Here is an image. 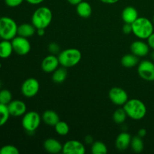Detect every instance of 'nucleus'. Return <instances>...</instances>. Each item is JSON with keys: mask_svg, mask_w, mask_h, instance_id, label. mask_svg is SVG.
<instances>
[{"mask_svg": "<svg viewBox=\"0 0 154 154\" xmlns=\"http://www.w3.org/2000/svg\"><path fill=\"white\" fill-rule=\"evenodd\" d=\"M123 109L131 119L139 120L144 118L147 114V108L142 101L137 99L128 100L123 105Z\"/></svg>", "mask_w": 154, "mask_h": 154, "instance_id": "f257e3e1", "label": "nucleus"}, {"mask_svg": "<svg viewBox=\"0 0 154 154\" xmlns=\"http://www.w3.org/2000/svg\"><path fill=\"white\" fill-rule=\"evenodd\" d=\"M132 33L140 39H147L153 32V23L146 17H139L132 23Z\"/></svg>", "mask_w": 154, "mask_h": 154, "instance_id": "f03ea898", "label": "nucleus"}, {"mask_svg": "<svg viewBox=\"0 0 154 154\" xmlns=\"http://www.w3.org/2000/svg\"><path fill=\"white\" fill-rule=\"evenodd\" d=\"M53 19L52 11L48 7H40L36 9L32 16V23L37 29H46Z\"/></svg>", "mask_w": 154, "mask_h": 154, "instance_id": "7ed1b4c3", "label": "nucleus"}, {"mask_svg": "<svg viewBox=\"0 0 154 154\" xmlns=\"http://www.w3.org/2000/svg\"><path fill=\"white\" fill-rule=\"evenodd\" d=\"M60 64L65 68L76 66L81 60V53L76 48H69L61 51L58 56Z\"/></svg>", "mask_w": 154, "mask_h": 154, "instance_id": "20e7f679", "label": "nucleus"}, {"mask_svg": "<svg viewBox=\"0 0 154 154\" xmlns=\"http://www.w3.org/2000/svg\"><path fill=\"white\" fill-rule=\"evenodd\" d=\"M18 26L12 18L0 17V38L3 40H12L17 35Z\"/></svg>", "mask_w": 154, "mask_h": 154, "instance_id": "39448f33", "label": "nucleus"}, {"mask_svg": "<svg viewBox=\"0 0 154 154\" xmlns=\"http://www.w3.org/2000/svg\"><path fill=\"white\" fill-rule=\"evenodd\" d=\"M41 123V117L35 111L26 113L22 119V126L28 132H33L38 128Z\"/></svg>", "mask_w": 154, "mask_h": 154, "instance_id": "423d86ee", "label": "nucleus"}, {"mask_svg": "<svg viewBox=\"0 0 154 154\" xmlns=\"http://www.w3.org/2000/svg\"><path fill=\"white\" fill-rule=\"evenodd\" d=\"M13 50L18 55H26L31 50V45L27 38L16 36L11 40Z\"/></svg>", "mask_w": 154, "mask_h": 154, "instance_id": "0eeeda50", "label": "nucleus"}, {"mask_svg": "<svg viewBox=\"0 0 154 154\" xmlns=\"http://www.w3.org/2000/svg\"><path fill=\"white\" fill-rule=\"evenodd\" d=\"M138 73L142 79L154 81V63L150 60H143L139 63Z\"/></svg>", "mask_w": 154, "mask_h": 154, "instance_id": "6e6552de", "label": "nucleus"}, {"mask_svg": "<svg viewBox=\"0 0 154 154\" xmlns=\"http://www.w3.org/2000/svg\"><path fill=\"white\" fill-rule=\"evenodd\" d=\"M39 82L37 79L33 78L26 80L21 87V92L24 96L27 98H32L35 96L39 91Z\"/></svg>", "mask_w": 154, "mask_h": 154, "instance_id": "1a4fd4ad", "label": "nucleus"}, {"mask_svg": "<svg viewBox=\"0 0 154 154\" xmlns=\"http://www.w3.org/2000/svg\"><path fill=\"white\" fill-rule=\"evenodd\" d=\"M109 99L114 105H124L126 102H127L128 94L123 89L120 87H113L109 91Z\"/></svg>", "mask_w": 154, "mask_h": 154, "instance_id": "9d476101", "label": "nucleus"}, {"mask_svg": "<svg viewBox=\"0 0 154 154\" xmlns=\"http://www.w3.org/2000/svg\"><path fill=\"white\" fill-rule=\"evenodd\" d=\"M63 152L65 154H84L86 149L82 142L77 140H69L63 145Z\"/></svg>", "mask_w": 154, "mask_h": 154, "instance_id": "9b49d317", "label": "nucleus"}, {"mask_svg": "<svg viewBox=\"0 0 154 154\" xmlns=\"http://www.w3.org/2000/svg\"><path fill=\"white\" fill-rule=\"evenodd\" d=\"M8 106L9 114L13 117H20L23 116L26 112V105L23 101L12 100Z\"/></svg>", "mask_w": 154, "mask_h": 154, "instance_id": "f8f14e48", "label": "nucleus"}, {"mask_svg": "<svg viewBox=\"0 0 154 154\" xmlns=\"http://www.w3.org/2000/svg\"><path fill=\"white\" fill-rule=\"evenodd\" d=\"M130 51L132 54L138 57H143L149 54L150 47L148 44L143 41H135L131 44Z\"/></svg>", "mask_w": 154, "mask_h": 154, "instance_id": "ddd939ff", "label": "nucleus"}, {"mask_svg": "<svg viewBox=\"0 0 154 154\" xmlns=\"http://www.w3.org/2000/svg\"><path fill=\"white\" fill-rule=\"evenodd\" d=\"M60 61L58 57L54 55L47 56L42 62V69L46 73H53L59 67Z\"/></svg>", "mask_w": 154, "mask_h": 154, "instance_id": "4468645a", "label": "nucleus"}, {"mask_svg": "<svg viewBox=\"0 0 154 154\" xmlns=\"http://www.w3.org/2000/svg\"><path fill=\"white\" fill-rule=\"evenodd\" d=\"M131 141H132V137L130 134L126 132H121L119 134L116 139V147L117 150H121V151L126 150L130 146Z\"/></svg>", "mask_w": 154, "mask_h": 154, "instance_id": "2eb2a0df", "label": "nucleus"}, {"mask_svg": "<svg viewBox=\"0 0 154 154\" xmlns=\"http://www.w3.org/2000/svg\"><path fill=\"white\" fill-rule=\"evenodd\" d=\"M44 147L50 153H59L63 151V145L55 138H48L44 142Z\"/></svg>", "mask_w": 154, "mask_h": 154, "instance_id": "dca6fc26", "label": "nucleus"}, {"mask_svg": "<svg viewBox=\"0 0 154 154\" xmlns=\"http://www.w3.org/2000/svg\"><path fill=\"white\" fill-rule=\"evenodd\" d=\"M138 17V12L134 7L128 6L125 8L122 12V19L126 23H130L135 22Z\"/></svg>", "mask_w": 154, "mask_h": 154, "instance_id": "f3484780", "label": "nucleus"}, {"mask_svg": "<svg viewBox=\"0 0 154 154\" xmlns=\"http://www.w3.org/2000/svg\"><path fill=\"white\" fill-rule=\"evenodd\" d=\"M42 120L48 126H55V125L60 121V117L54 111L47 110L42 114Z\"/></svg>", "mask_w": 154, "mask_h": 154, "instance_id": "a211bd4d", "label": "nucleus"}, {"mask_svg": "<svg viewBox=\"0 0 154 154\" xmlns=\"http://www.w3.org/2000/svg\"><path fill=\"white\" fill-rule=\"evenodd\" d=\"M36 28L33 26V24L23 23L18 26L17 35L24 38L32 37L35 33Z\"/></svg>", "mask_w": 154, "mask_h": 154, "instance_id": "6ab92c4d", "label": "nucleus"}, {"mask_svg": "<svg viewBox=\"0 0 154 154\" xmlns=\"http://www.w3.org/2000/svg\"><path fill=\"white\" fill-rule=\"evenodd\" d=\"M76 6L77 13L80 17L83 18L90 17L92 14V7L90 3L85 1H82Z\"/></svg>", "mask_w": 154, "mask_h": 154, "instance_id": "aec40b11", "label": "nucleus"}, {"mask_svg": "<svg viewBox=\"0 0 154 154\" xmlns=\"http://www.w3.org/2000/svg\"><path fill=\"white\" fill-rule=\"evenodd\" d=\"M14 51L11 42L3 40L0 42V57L2 59L8 58Z\"/></svg>", "mask_w": 154, "mask_h": 154, "instance_id": "412c9836", "label": "nucleus"}, {"mask_svg": "<svg viewBox=\"0 0 154 154\" xmlns=\"http://www.w3.org/2000/svg\"><path fill=\"white\" fill-rule=\"evenodd\" d=\"M138 57L133 54H126L121 59L122 66L126 68H132L136 66L138 63Z\"/></svg>", "mask_w": 154, "mask_h": 154, "instance_id": "4be33fe9", "label": "nucleus"}, {"mask_svg": "<svg viewBox=\"0 0 154 154\" xmlns=\"http://www.w3.org/2000/svg\"><path fill=\"white\" fill-rule=\"evenodd\" d=\"M66 77H67V71L66 68L63 66L61 68L58 67L53 72L52 80L57 84H61L64 82L65 80L66 79Z\"/></svg>", "mask_w": 154, "mask_h": 154, "instance_id": "5701e85b", "label": "nucleus"}, {"mask_svg": "<svg viewBox=\"0 0 154 154\" xmlns=\"http://www.w3.org/2000/svg\"><path fill=\"white\" fill-rule=\"evenodd\" d=\"M130 146L132 147V150L135 152V153H141V152H142L144 147L142 138H141L138 135L134 136L133 138H132Z\"/></svg>", "mask_w": 154, "mask_h": 154, "instance_id": "b1692460", "label": "nucleus"}, {"mask_svg": "<svg viewBox=\"0 0 154 154\" xmlns=\"http://www.w3.org/2000/svg\"><path fill=\"white\" fill-rule=\"evenodd\" d=\"M91 151L93 154H106L108 153V148L103 142L98 141L93 143Z\"/></svg>", "mask_w": 154, "mask_h": 154, "instance_id": "393cba45", "label": "nucleus"}, {"mask_svg": "<svg viewBox=\"0 0 154 154\" xmlns=\"http://www.w3.org/2000/svg\"><path fill=\"white\" fill-rule=\"evenodd\" d=\"M127 114H126L125 110L123 108H118L115 111V112L113 114V120L117 124H121L125 122L127 117Z\"/></svg>", "mask_w": 154, "mask_h": 154, "instance_id": "a878e982", "label": "nucleus"}, {"mask_svg": "<svg viewBox=\"0 0 154 154\" xmlns=\"http://www.w3.org/2000/svg\"><path fill=\"white\" fill-rule=\"evenodd\" d=\"M10 114L8 109V106L0 103V126H2L7 123Z\"/></svg>", "mask_w": 154, "mask_h": 154, "instance_id": "bb28decb", "label": "nucleus"}, {"mask_svg": "<svg viewBox=\"0 0 154 154\" xmlns=\"http://www.w3.org/2000/svg\"><path fill=\"white\" fill-rule=\"evenodd\" d=\"M55 130L57 133L60 135H66L69 132V126L66 122L59 121L55 125Z\"/></svg>", "mask_w": 154, "mask_h": 154, "instance_id": "cd10ccee", "label": "nucleus"}, {"mask_svg": "<svg viewBox=\"0 0 154 154\" xmlns=\"http://www.w3.org/2000/svg\"><path fill=\"white\" fill-rule=\"evenodd\" d=\"M12 101V95L9 90H2L0 91V103L8 105Z\"/></svg>", "mask_w": 154, "mask_h": 154, "instance_id": "c85d7f7f", "label": "nucleus"}, {"mask_svg": "<svg viewBox=\"0 0 154 154\" xmlns=\"http://www.w3.org/2000/svg\"><path fill=\"white\" fill-rule=\"evenodd\" d=\"M0 154H19V150L14 145H5L0 148Z\"/></svg>", "mask_w": 154, "mask_h": 154, "instance_id": "c756f323", "label": "nucleus"}, {"mask_svg": "<svg viewBox=\"0 0 154 154\" xmlns=\"http://www.w3.org/2000/svg\"><path fill=\"white\" fill-rule=\"evenodd\" d=\"M23 0H5V2L8 6L11 8L17 7L20 5L22 4Z\"/></svg>", "mask_w": 154, "mask_h": 154, "instance_id": "7c9ffc66", "label": "nucleus"}, {"mask_svg": "<svg viewBox=\"0 0 154 154\" xmlns=\"http://www.w3.org/2000/svg\"><path fill=\"white\" fill-rule=\"evenodd\" d=\"M48 48H49V51H51V53H52V54H57L60 50V46H59L57 43H54V42L50 44Z\"/></svg>", "mask_w": 154, "mask_h": 154, "instance_id": "2f4dec72", "label": "nucleus"}, {"mask_svg": "<svg viewBox=\"0 0 154 154\" xmlns=\"http://www.w3.org/2000/svg\"><path fill=\"white\" fill-rule=\"evenodd\" d=\"M123 32L124 34L126 35H129L132 32V24L130 23H126L123 25Z\"/></svg>", "mask_w": 154, "mask_h": 154, "instance_id": "473e14b6", "label": "nucleus"}, {"mask_svg": "<svg viewBox=\"0 0 154 154\" xmlns=\"http://www.w3.org/2000/svg\"><path fill=\"white\" fill-rule=\"evenodd\" d=\"M147 44H148L150 48H151L154 51V32L147 38Z\"/></svg>", "mask_w": 154, "mask_h": 154, "instance_id": "72a5a7b5", "label": "nucleus"}, {"mask_svg": "<svg viewBox=\"0 0 154 154\" xmlns=\"http://www.w3.org/2000/svg\"><path fill=\"white\" fill-rule=\"evenodd\" d=\"M26 1L31 5H38L43 2L45 0H26Z\"/></svg>", "mask_w": 154, "mask_h": 154, "instance_id": "f704fd0d", "label": "nucleus"}, {"mask_svg": "<svg viewBox=\"0 0 154 154\" xmlns=\"http://www.w3.org/2000/svg\"><path fill=\"white\" fill-rule=\"evenodd\" d=\"M146 135H147V131H146L145 129H139V131H138V136H140L141 138H144Z\"/></svg>", "mask_w": 154, "mask_h": 154, "instance_id": "c9c22d12", "label": "nucleus"}, {"mask_svg": "<svg viewBox=\"0 0 154 154\" xmlns=\"http://www.w3.org/2000/svg\"><path fill=\"white\" fill-rule=\"evenodd\" d=\"M101 2H102L103 3H105V4H115L117 3L119 0H100Z\"/></svg>", "mask_w": 154, "mask_h": 154, "instance_id": "e433bc0d", "label": "nucleus"}, {"mask_svg": "<svg viewBox=\"0 0 154 154\" xmlns=\"http://www.w3.org/2000/svg\"><path fill=\"white\" fill-rule=\"evenodd\" d=\"M67 1L69 2L71 5H77L79 4L81 2H82L83 0H67Z\"/></svg>", "mask_w": 154, "mask_h": 154, "instance_id": "4c0bfd02", "label": "nucleus"}, {"mask_svg": "<svg viewBox=\"0 0 154 154\" xmlns=\"http://www.w3.org/2000/svg\"><path fill=\"white\" fill-rule=\"evenodd\" d=\"M36 32H37V34L39 36H42L45 35V29H36Z\"/></svg>", "mask_w": 154, "mask_h": 154, "instance_id": "58836bf2", "label": "nucleus"}, {"mask_svg": "<svg viewBox=\"0 0 154 154\" xmlns=\"http://www.w3.org/2000/svg\"><path fill=\"white\" fill-rule=\"evenodd\" d=\"M85 141L87 143V144H90V143L93 142V138H92L90 135H87L85 138Z\"/></svg>", "mask_w": 154, "mask_h": 154, "instance_id": "ea45409f", "label": "nucleus"}, {"mask_svg": "<svg viewBox=\"0 0 154 154\" xmlns=\"http://www.w3.org/2000/svg\"><path fill=\"white\" fill-rule=\"evenodd\" d=\"M151 57H152V59H153V60H154V51L153 52V54H152Z\"/></svg>", "mask_w": 154, "mask_h": 154, "instance_id": "a19ab883", "label": "nucleus"}, {"mask_svg": "<svg viewBox=\"0 0 154 154\" xmlns=\"http://www.w3.org/2000/svg\"><path fill=\"white\" fill-rule=\"evenodd\" d=\"M1 86H2V84H1V81H0V88H1Z\"/></svg>", "mask_w": 154, "mask_h": 154, "instance_id": "79ce46f5", "label": "nucleus"}, {"mask_svg": "<svg viewBox=\"0 0 154 154\" xmlns=\"http://www.w3.org/2000/svg\"><path fill=\"white\" fill-rule=\"evenodd\" d=\"M153 24H154V16H153Z\"/></svg>", "mask_w": 154, "mask_h": 154, "instance_id": "37998d69", "label": "nucleus"}, {"mask_svg": "<svg viewBox=\"0 0 154 154\" xmlns=\"http://www.w3.org/2000/svg\"><path fill=\"white\" fill-rule=\"evenodd\" d=\"M2 67V64H1V63H0V68H1Z\"/></svg>", "mask_w": 154, "mask_h": 154, "instance_id": "c03bdc74", "label": "nucleus"}]
</instances>
